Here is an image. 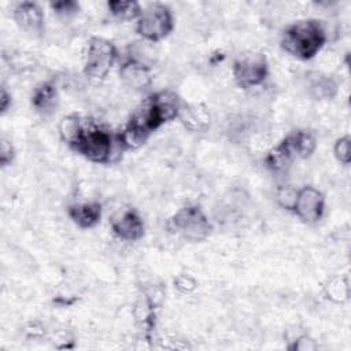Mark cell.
<instances>
[{
    "instance_id": "6da1fadb",
    "label": "cell",
    "mask_w": 351,
    "mask_h": 351,
    "mask_svg": "<svg viewBox=\"0 0 351 351\" xmlns=\"http://www.w3.org/2000/svg\"><path fill=\"white\" fill-rule=\"evenodd\" d=\"M180 97L171 90H160L148 96L130 118V123L151 134L160 125L178 117Z\"/></svg>"
},
{
    "instance_id": "7a4b0ae2",
    "label": "cell",
    "mask_w": 351,
    "mask_h": 351,
    "mask_svg": "<svg viewBox=\"0 0 351 351\" xmlns=\"http://www.w3.org/2000/svg\"><path fill=\"white\" fill-rule=\"evenodd\" d=\"M325 41L326 33L322 23L317 19H304L285 29L281 47L289 55L307 60L321 51Z\"/></svg>"
},
{
    "instance_id": "3957f363",
    "label": "cell",
    "mask_w": 351,
    "mask_h": 351,
    "mask_svg": "<svg viewBox=\"0 0 351 351\" xmlns=\"http://www.w3.org/2000/svg\"><path fill=\"white\" fill-rule=\"evenodd\" d=\"M71 148L90 162L107 163L111 160L114 143L110 132L92 121H82V129Z\"/></svg>"
},
{
    "instance_id": "277c9868",
    "label": "cell",
    "mask_w": 351,
    "mask_h": 351,
    "mask_svg": "<svg viewBox=\"0 0 351 351\" xmlns=\"http://www.w3.org/2000/svg\"><path fill=\"white\" fill-rule=\"evenodd\" d=\"M173 15L167 5L155 3L141 11L137 18V33L148 41H159L173 30Z\"/></svg>"
},
{
    "instance_id": "5b68a950",
    "label": "cell",
    "mask_w": 351,
    "mask_h": 351,
    "mask_svg": "<svg viewBox=\"0 0 351 351\" xmlns=\"http://www.w3.org/2000/svg\"><path fill=\"white\" fill-rule=\"evenodd\" d=\"M115 45L101 37H92L88 44V52L84 66V74L92 81L103 80L117 60Z\"/></svg>"
},
{
    "instance_id": "8992f818",
    "label": "cell",
    "mask_w": 351,
    "mask_h": 351,
    "mask_svg": "<svg viewBox=\"0 0 351 351\" xmlns=\"http://www.w3.org/2000/svg\"><path fill=\"white\" fill-rule=\"evenodd\" d=\"M174 228L189 241H202L211 232V223L197 206H185L173 217Z\"/></svg>"
},
{
    "instance_id": "52a82bcc",
    "label": "cell",
    "mask_w": 351,
    "mask_h": 351,
    "mask_svg": "<svg viewBox=\"0 0 351 351\" xmlns=\"http://www.w3.org/2000/svg\"><path fill=\"white\" fill-rule=\"evenodd\" d=\"M267 75V62L263 55L248 53L240 56L233 64V77L236 84L248 89L265 81Z\"/></svg>"
},
{
    "instance_id": "ba28073f",
    "label": "cell",
    "mask_w": 351,
    "mask_h": 351,
    "mask_svg": "<svg viewBox=\"0 0 351 351\" xmlns=\"http://www.w3.org/2000/svg\"><path fill=\"white\" fill-rule=\"evenodd\" d=\"M292 210L303 222H317L324 214L325 197L318 189L313 186H303L302 189H298Z\"/></svg>"
},
{
    "instance_id": "9c48e42d",
    "label": "cell",
    "mask_w": 351,
    "mask_h": 351,
    "mask_svg": "<svg viewBox=\"0 0 351 351\" xmlns=\"http://www.w3.org/2000/svg\"><path fill=\"white\" fill-rule=\"evenodd\" d=\"M112 232L122 240L136 241L144 236V222L134 210H128L111 222Z\"/></svg>"
},
{
    "instance_id": "30bf717a",
    "label": "cell",
    "mask_w": 351,
    "mask_h": 351,
    "mask_svg": "<svg viewBox=\"0 0 351 351\" xmlns=\"http://www.w3.org/2000/svg\"><path fill=\"white\" fill-rule=\"evenodd\" d=\"M15 22L29 33L41 32L44 25V14L41 8L32 1H23L14 11Z\"/></svg>"
},
{
    "instance_id": "8fae6325",
    "label": "cell",
    "mask_w": 351,
    "mask_h": 351,
    "mask_svg": "<svg viewBox=\"0 0 351 351\" xmlns=\"http://www.w3.org/2000/svg\"><path fill=\"white\" fill-rule=\"evenodd\" d=\"M119 75L122 81L132 89H145L151 85L152 80L149 69L144 63L134 59H129L121 66Z\"/></svg>"
},
{
    "instance_id": "7c38bea8",
    "label": "cell",
    "mask_w": 351,
    "mask_h": 351,
    "mask_svg": "<svg viewBox=\"0 0 351 351\" xmlns=\"http://www.w3.org/2000/svg\"><path fill=\"white\" fill-rule=\"evenodd\" d=\"M67 214L80 228L89 229L99 223L101 217V206L96 202L71 204L67 208Z\"/></svg>"
},
{
    "instance_id": "4fadbf2b",
    "label": "cell",
    "mask_w": 351,
    "mask_h": 351,
    "mask_svg": "<svg viewBox=\"0 0 351 351\" xmlns=\"http://www.w3.org/2000/svg\"><path fill=\"white\" fill-rule=\"evenodd\" d=\"M178 118L184 126L192 132L206 130L210 125V114L203 104H191L185 107L181 106Z\"/></svg>"
},
{
    "instance_id": "5bb4252c",
    "label": "cell",
    "mask_w": 351,
    "mask_h": 351,
    "mask_svg": "<svg viewBox=\"0 0 351 351\" xmlns=\"http://www.w3.org/2000/svg\"><path fill=\"white\" fill-rule=\"evenodd\" d=\"M293 158H296V156L292 149L291 141L287 136L278 145H276L274 148H271L267 152L265 162H266L267 167L271 169L273 171H282L291 165Z\"/></svg>"
},
{
    "instance_id": "9a60e30c",
    "label": "cell",
    "mask_w": 351,
    "mask_h": 351,
    "mask_svg": "<svg viewBox=\"0 0 351 351\" xmlns=\"http://www.w3.org/2000/svg\"><path fill=\"white\" fill-rule=\"evenodd\" d=\"M32 104L37 111L49 114L58 104V90L55 84L48 81L38 85L32 96Z\"/></svg>"
},
{
    "instance_id": "2e32d148",
    "label": "cell",
    "mask_w": 351,
    "mask_h": 351,
    "mask_svg": "<svg viewBox=\"0 0 351 351\" xmlns=\"http://www.w3.org/2000/svg\"><path fill=\"white\" fill-rule=\"evenodd\" d=\"M296 158H308L317 145L315 136L308 130H298L288 136Z\"/></svg>"
},
{
    "instance_id": "e0dca14e",
    "label": "cell",
    "mask_w": 351,
    "mask_h": 351,
    "mask_svg": "<svg viewBox=\"0 0 351 351\" xmlns=\"http://www.w3.org/2000/svg\"><path fill=\"white\" fill-rule=\"evenodd\" d=\"M111 14L121 19V21H130L136 19L141 14L140 4L136 1H121V0H111L107 3Z\"/></svg>"
},
{
    "instance_id": "ac0fdd59",
    "label": "cell",
    "mask_w": 351,
    "mask_h": 351,
    "mask_svg": "<svg viewBox=\"0 0 351 351\" xmlns=\"http://www.w3.org/2000/svg\"><path fill=\"white\" fill-rule=\"evenodd\" d=\"M81 129H82V121L77 115L63 117L59 123V134H60L62 140L64 143H67L70 147L78 138Z\"/></svg>"
},
{
    "instance_id": "d6986e66",
    "label": "cell",
    "mask_w": 351,
    "mask_h": 351,
    "mask_svg": "<svg viewBox=\"0 0 351 351\" xmlns=\"http://www.w3.org/2000/svg\"><path fill=\"white\" fill-rule=\"evenodd\" d=\"M328 298L333 302H344L348 298V284L344 278H333L326 285Z\"/></svg>"
},
{
    "instance_id": "ffe728a7",
    "label": "cell",
    "mask_w": 351,
    "mask_h": 351,
    "mask_svg": "<svg viewBox=\"0 0 351 351\" xmlns=\"http://www.w3.org/2000/svg\"><path fill=\"white\" fill-rule=\"evenodd\" d=\"M311 93L315 99H330L336 93V84L330 78H318L311 85Z\"/></svg>"
},
{
    "instance_id": "44dd1931",
    "label": "cell",
    "mask_w": 351,
    "mask_h": 351,
    "mask_svg": "<svg viewBox=\"0 0 351 351\" xmlns=\"http://www.w3.org/2000/svg\"><path fill=\"white\" fill-rule=\"evenodd\" d=\"M350 145H351V138H350V136H344V137H340V138L335 143V147H333L335 156L337 158L339 162H341V163H344V165H348L350 160H351Z\"/></svg>"
},
{
    "instance_id": "7402d4cb",
    "label": "cell",
    "mask_w": 351,
    "mask_h": 351,
    "mask_svg": "<svg viewBox=\"0 0 351 351\" xmlns=\"http://www.w3.org/2000/svg\"><path fill=\"white\" fill-rule=\"evenodd\" d=\"M296 193L298 189H293L292 186L287 185V186H281L277 191V202L280 206H282L287 210H292L293 204H295V199H296Z\"/></svg>"
},
{
    "instance_id": "603a6c76",
    "label": "cell",
    "mask_w": 351,
    "mask_h": 351,
    "mask_svg": "<svg viewBox=\"0 0 351 351\" xmlns=\"http://www.w3.org/2000/svg\"><path fill=\"white\" fill-rule=\"evenodd\" d=\"M52 10L63 16H70L74 15L78 11V3L73 1V0H66V1H55L51 3Z\"/></svg>"
},
{
    "instance_id": "cb8c5ba5",
    "label": "cell",
    "mask_w": 351,
    "mask_h": 351,
    "mask_svg": "<svg viewBox=\"0 0 351 351\" xmlns=\"http://www.w3.org/2000/svg\"><path fill=\"white\" fill-rule=\"evenodd\" d=\"M196 281L195 278H192L191 276L186 274H180L174 278V288L177 291H180L181 293H189L192 291H195L196 288Z\"/></svg>"
},
{
    "instance_id": "d4e9b609",
    "label": "cell",
    "mask_w": 351,
    "mask_h": 351,
    "mask_svg": "<svg viewBox=\"0 0 351 351\" xmlns=\"http://www.w3.org/2000/svg\"><path fill=\"white\" fill-rule=\"evenodd\" d=\"M14 155H15V151H14L12 144L8 140L1 138V143H0V163H1V166L3 167L8 166L12 162Z\"/></svg>"
},
{
    "instance_id": "484cf974",
    "label": "cell",
    "mask_w": 351,
    "mask_h": 351,
    "mask_svg": "<svg viewBox=\"0 0 351 351\" xmlns=\"http://www.w3.org/2000/svg\"><path fill=\"white\" fill-rule=\"evenodd\" d=\"M10 104H11V96L7 93L5 88H1V95H0V110H1V112H3V114L8 110Z\"/></svg>"
}]
</instances>
